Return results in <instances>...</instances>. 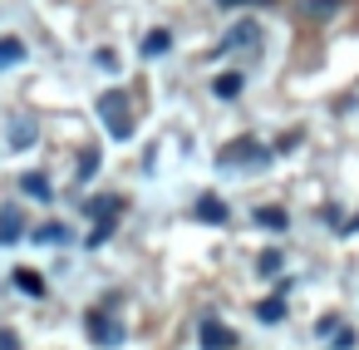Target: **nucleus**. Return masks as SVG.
<instances>
[{
	"label": "nucleus",
	"mask_w": 359,
	"mask_h": 350,
	"mask_svg": "<svg viewBox=\"0 0 359 350\" xmlns=\"http://www.w3.org/2000/svg\"><path fill=\"white\" fill-rule=\"evenodd\" d=\"M99 119H104L109 138H118V143H128V138H133V104H128V94H123V89L99 94Z\"/></svg>",
	"instance_id": "f257e3e1"
},
{
	"label": "nucleus",
	"mask_w": 359,
	"mask_h": 350,
	"mask_svg": "<svg viewBox=\"0 0 359 350\" xmlns=\"http://www.w3.org/2000/svg\"><path fill=\"white\" fill-rule=\"evenodd\" d=\"M271 163V153L256 143V138H236V143H226V153H222V168H266Z\"/></svg>",
	"instance_id": "f03ea898"
},
{
	"label": "nucleus",
	"mask_w": 359,
	"mask_h": 350,
	"mask_svg": "<svg viewBox=\"0 0 359 350\" xmlns=\"http://www.w3.org/2000/svg\"><path fill=\"white\" fill-rule=\"evenodd\" d=\"M35 138H40V119H35V114H11V124H6V143H11V153L35 148Z\"/></svg>",
	"instance_id": "7ed1b4c3"
},
{
	"label": "nucleus",
	"mask_w": 359,
	"mask_h": 350,
	"mask_svg": "<svg viewBox=\"0 0 359 350\" xmlns=\"http://www.w3.org/2000/svg\"><path fill=\"white\" fill-rule=\"evenodd\" d=\"M84 330H89V340H99V345H123V325H118L109 311H89V316H84Z\"/></svg>",
	"instance_id": "20e7f679"
},
{
	"label": "nucleus",
	"mask_w": 359,
	"mask_h": 350,
	"mask_svg": "<svg viewBox=\"0 0 359 350\" xmlns=\"http://www.w3.org/2000/svg\"><path fill=\"white\" fill-rule=\"evenodd\" d=\"M197 335H202V350H236V330H231V325H222L217 316H207Z\"/></svg>",
	"instance_id": "39448f33"
},
{
	"label": "nucleus",
	"mask_w": 359,
	"mask_h": 350,
	"mask_svg": "<svg viewBox=\"0 0 359 350\" xmlns=\"http://www.w3.org/2000/svg\"><path fill=\"white\" fill-rule=\"evenodd\" d=\"M339 6L344 0H295V11L305 20H330V15H339Z\"/></svg>",
	"instance_id": "423d86ee"
},
{
	"label": "nucleus",
	"mask_w": 359,
	"mask_h": 350,
	"mask_svg": "<svg viewBox=\"0 0 359 350\" xmlns=\"http://www.w3.org/2000/svg\"><path fill=\"white\" fill-rule=\"evenodd\" d=\"M118 212H123V197H94V202H89V217H94V227H109Z\"/></svg>",
	"instance_id": "0eeeda50"
},
{
	"label": "nucleus",
	"mask_w": 359,
	"mask_h": 350,
	"mask_svg": "<svg viewBox=\"0 0 359 350\" xmlns=\"http://www.w3.org/2000/svg\"><path fill=\"white\" fill-rule=\"evenodd\" d=\"M20 193H25V197H35V202H50V197H55V188H50V178H45V173H25V178H20Z\"/></svg>",
	"instance_id": "6e6552de"
},
{
	"label": "nucleus",
	"mask_w": 359,
	"mask_h": 350,
	"mask_svg": "<svg viewBox=\"0 0 359 350\" xmlns=\"http://www.w3.org/2000/svg\"><path fill=\"white\" fill-rule=\"evenodd\" d=\"M256 35H261V30H256L251 20H246V25H231V30H226V40H222V50H236V45H256Z\"/></svg>",
	"instance_id": "1a4fd4ad"
},
{
	"label": "nucleus",
	"mask_w": 359,
	"mask_h": 350,
	"mask_svg": "<svg viewBox=\"0 0 359 350\" xmlns=\"http://www.w3.org/2000/svg\"><path fill=\"white\" fill-rule=\"evenodd\" d=\"M168 50H172V30H148L143 55H148V60H158V55H168Z\"/></svg>",
	"instance_id": "9d476101"
},
{
	"label": "nucleus",
	"mask_w": 359,
	"mask_h": 350,
	"mask_svg": "<svg viewBox=\"0 0 359 350\" xmlns=\"http://www.w3.org/2000/svg\"><path fill=\"white\" fill-rule=\"evenodd\" d=\"M241 89H246V74H236V70H231V74H222V79L212 84V94H217V99H236Z\"/></svg>",
	"instance_id": "9b49d317"
},
{
	"label": "nucleus",
	"mask_w": 359,
	"mask_h": 350,
	"mask_svg": "<svg viewBox=\"0 0 359 350\" xmlns=\"http://www.w3.org/2000/svg\"><path fill=\"white\" fill-rule=\"evenodd\" d=\"M197 217L222 227V222H226V202H222V197H197Z\"/></svg>",
	"instance_id": "f8f14e48"
},
{
	"label": "nucleus",
	"mask_w": 359,
	"mask_h": 350,
	"mask_svg": "<svg viewBox=\"0 0 359 350\" xmlns=\"http://www.w3.org/2000/svg\"><path fill=\"white\" fill-rule=\"evenodd\" d=\"M256 222L271 227V232H285V227H290V212H285V207H256Z\"/></svg>",
	"instance_id": "ddd939ff"
},
{
	"label": "nucleus",
	"mask_w": 359,
	"mask_h": 350,
	"mask_svg": "<svg viewBox=\"0 0 359 350\" xmlns=\"http://www.w3.org/2000/svg\"><path fill=\"white\" fill-rule=\"evenodd\" d=\"M25 60V45L15 40V35H0V70H11V65H20Z\"/></svg>",
	"instance_id": "4468645a"
},
{
	"label": "nucleus",
	"mask_w": 359,
	"mask_h": 350,
	"mask_svg": "<svg viewBox=\"0 0 359 350\" xmlns=\"http://www.w3.org/2000/svg\"><path fill=\"white\" fill-rule=\"evenodd\" d=\"M256 316H261L266 325H276V320L285 316V296H271V301H261V306H256Z\"/></svg>",
	"instance_id": "2eb2a0df"
},
{
	"label": "nucleus",
	"mask_w": 359,
	"mask_h": 350,
	"mask_svg": "<svg viewBox=\"0 0 359 350\" xmlns=\"http://www.w3.org/2000/svg\"><path fill=\"white\" fill-rule=\"evenodd\" d=\"M15 237H20V212L6 207V212H0V242H15Z\"/></svg>",
	"instance_id": "dca6fc26"
},
{
	"label": "nucleus",
	"mask_w": 359,
	"mask_h": 350,
	"mask_svg": "<svg viewBox=\"0 0 359 350\" xmlns=\"http://www.w3.org/2000/svg\"><path fill=\"white\" fill-rule=\"evenodd\" d=\"M35 242H69V227H60V222H45V227H35Z\"/></svg>",
	"instance_id": "f3484780"
},
{
	"label": "nucleus",
	"mask_w": 359,
	"mask_h": 350,
	"mask_svg": "<svg viewBox=\"0 0 359 350\" xmlns=\"http://www.w3.org/2000/svg\"><path fill=\"white\" fill-rule=\"evenodd\" d=\"M99 163H104V158H99V148H84V158H79V183H89V178L99 173Z\"/></svg>",
	"instance_id": "a211bd4d"
},
{
	"label": "nucleus",
	"mask_w": 359,
	"mask_h": 350,
	"mask_svg": "<svg viewBox=\"0 0 359 350\" xmlns=\"http://www.w3.org/2000/svg\"><path fill=\"white\" fill-rule=\"evenodd\" d=\"M256 266H261V276H280V266H285V257H280V252L271 247V252H261V261H256Z\"/></svg>",
	"instance_id": "6ab92c4d"
},
{
	"label": "nucleus",
	"mask_w": 359,
	"mask_h": 350,
	"mask_svg": "<svg viewBox=\"0 0 359 350\" xmlns=\"http://www.w3.org/2000/svg\"><path fill=\"white\" fill-rule=\"evenodd\" d=\"M15 286H20V291H30V296H40V291H45V281H40V276H30V271H20V276H15Z\"/></svg>",
	"instance_id": "aec40b11"
},
{
	"label": "nucleus",
	"mask_w": 359,
	"mask_h": 350,
	"mask_svg": "<svg viewBox=\"0 0 359 350\" xmlns=\"http://www.w3.org/2000/svg\"><path fill=\"white\" fill-rule=\"evenodd\" d=\"M334 330H339V316H320V320H315V335H320V340L334 335Z\"/></svg>",
	"instance_id": "412c9836"
},
{
	"label": "nucleus",
	"mask_w": 359,
	"mask_h": 350,
	"mask_svg": "<svg viewBox=\"0 0 359 350\" xmlns=\"http://www.w3.org/2000/svg\"><path fill=\"white\" fill-rule=\"evenodd\" d=\"M0 350H20V335L15 330H0Z\"/></svg>",
	"instance_id": "4be33fe9"
},
{
	"label": "nucleus",
	"mask_w": 359,
	"mask_h": 350,
	"mask_svg": "<svg viewBox=\"0 0 359 350\" xmlns=\"http://www.w3.org/2000/svg\"><path fill=\"white\" fill-rule=\"evenodd\" d=\"M217 6H266V0H217Z\"/></svg>",
	"instance_id": "5701e85b"
}]
</instances>
